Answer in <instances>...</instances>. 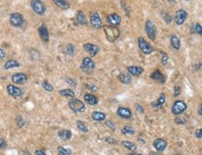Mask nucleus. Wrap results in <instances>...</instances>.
Segmentation results:
<instances>
[{
  "mask_svg": "<svg viewBox=\"0 0 202 155\" xmlns=\"http://www.w3.org/2000/svg\"><path fill=\"white\" fill-rule=\"evenodd\" d=\"M104 32L107 39L109 42H113L115 41L120 36V31L116 26H113V25H104L103 26Z\"/></svg>",
  "mask_w": 202,
  "mask_h": 155,
  "instance_id": "nucleus-1",
  "label": "nucleus"
},
{
  "mask_svg": "<svg viewBox=\"0 0 202 155\" xmlns=\"http://www.w3.org/2000/svg\"><path fill=\"white\" fill-rule=\"evenodd\" d=\"M69 106L74 112H83V111L85 110V106H84L83 102L74 97L71 100H69Z\"/></svg>",
  "mask_w": 202,
  "mask_h": 155,
  "instance_id": "nucleus-2",
  "label": "nucleus"
},
{
  "mask_svg": "<svg viewBox=\"0 0 202 155\" xmlns=\"http://www.w3.org/2000/svg\"><path fill=\"white\" fill-rule=\"evenodd\" d=\"M94 68H95V63L90 57H85L82 60V63L81 65V71L85 73H90L91 71L94 70Z\"/></svg>",
  "mask_w": 202,
  "mask_h": 155,
  "instance_id": "nucleus-3",
  "label": "nucleus"
},
{
  "mask_svg": "<svg viewBox=\"0 0 202 155\" xmlns=\"http://www.w3.org/2000/svg\"><path fill=\"white\" fill-rule=\"evenodd\" d=\"M145 31H146V34L148 38L151 39V40H155V37H156V29H155V24L153 23V22L148 20L145 23Z\"/></svg>",
  "mask_w": 202,
  "mask_h": 155,
  "instance_id": "nucleus-4",
  "label": "nucleus"
},
{
  "mask_svg": "<svg viewBox=\"0 0 202 155\" xmlns=\"http://www.w3.org/2000/svg\"><path fill=\"white\" fill-rule=\"evenodd\" d=\"M187 15H188L187 14V11H185V10H179V11H177L176 13L174 14V17H173L174 22L177 24H178V25H181V24H182L185 22V20H186Z\"/></svg>",
  "mask_w": 202,
  "mask_h": 155,
  "instance_id": "nucleus-5",
  "label": "nucleus"
},
{
  "mask_svg": "<svg viewBox=\"0 0 202 155\" xmlns=\"http://www.w3.org/2000/svg\"><path fill=\"white\" fill-rule=\"evenodd\" d=\"M138 43H139V47L140 50L142 51L143 53L150 54V53H153V50H153V47H152L143 38H139Z\"/></svg>",
  "mask_w": 202,
  "mask_h": 155,
  "instance_id": "nucleus-6",
  "label": "nucleus"
},
{
  "mask_svg": "<svg viewBox=\"0 0 202 155\" xmlns=\"http://www.w3.org/2000/svg\"><path fill=\"white\" fill-rule=\"evenodd\" d=\"M31 7L33 8V11L39 15L44 14V12L46 11V8H45L44 4L42 3L40 0H32Z\"/></svg>",
  "mask_w": 202,
  "mask_h": 155,
  "instance_id": "nucleus-7",
  "label": "nucleus"
},
{
  "mask_svg": "<svg viewBox=\"0 0 202 155\" xmlns=\"http://www.w3.org/2000/svg\"><path fill=\"white\" fill-rule=\"evenodd\" d=\"M187 106L183 101H176L172 106V113L174 115H180L185 111Z\"/></svg>",
  "mask_w": 202,
  "mask_h": 155,
  "instance_id": "nucleus-8",
  "label": "nucleus"
},
{
  "mask_svg": "<svg viewBox=\"0 0 202 155\" xmlns=\"http://www.w3.org/2000/svg\"><path fill=\"white\" fill-rule=\"evenodd\" d=\"M90 23L92 24V26L94 27V28H96V29H99V28H101V27L103 26L102 21H101L100 16H99V14L97 12H94V13L91 15V17H90Z\"/></svg>",
  "mask_w": 202,
  "mask_h": 155,
  "instance_id": "nucleus-9",
  "label": "nucleus"
},
{
  "mask_svg": "<svg viewBox=\"0 0 202 155\" xmlns=\"http://www.w3.org/2000/svg\"><path fill=\"white\" fill-rule=\"evenodd\" d=\"M10 22L13 26L19 27L23 23V18L20 13H12L10 17Z\"/></svg>",
  "mask_w": 202,
  "mask_h": 155,
  "instance_id": "nucleus-10",
  "label": "nucleus"
},
{
  "mask_svg": "<svg viewBox=\"0 0 202 155\" xmlns=\"http://www.w3.org/2000/svg\"><path fill=\"white\" fill-rule=\"evenodd\" d=\"M7 91H8V94L11 96H13V97H21L23 96V91L20 88L16 87V86L11 85V84L8 85Z\"/></svg>",
  "mask_w": 202,
  "mask_h": 155,
  "instance_id": "nucleus-11",
  "label": "nucleus"
},
{
  "mask_svg": "<svg viewBox=\"0 0 202 155\" xmlns=\"http://www.w3.org/2000/svg\"><path fill=\"white\" fill-rule=\"evenodd\" d=\"M11 80L16 84H24L27 81V77L26 75L23 73H16L12 76Z\"/></svg>",
  "mask_w": 202,
  "mask_h": 155,
  "instance_id": "nucleus-12",
  "label": "nucleus"
},
{
  "mask_svg": "<svg viewBox=\"0 0 202 155\" xmlns=\"http://www.w3.org/2000/svg\"><path fill=\"white\" fill-rule=\"evenodd\" d=\"M83 48L91 56H96L99 50V48L96 45L91 44V43H86V44H84Z\"/></svg>",
  "mask_w": 202,
  "mask_h": 155,
  "instance_id": "nucleus-13",
  "label": "nucleus"
},
{
  "mask_svg": "<svg viewBox=\"0 0 202 155\" xmlns=\"http://www.w3.org/2000/svg\"><path fill=\"white\" fill-rule=\"evenodd\" d=\"M108 22L111 25H113V26H117L121 23V17L116 14V13H112L109 14L108 16Z\"/></svg>",
  "mask_w": 202,
  "mask_h": 155,
  "instance_id": "nucleus-14",
  "label": "nucleus"
},
{
  "mask_svg": "<svg viewBox=\"0 0 202 155\" xmlns=\"http://www.w3.org/2000/svg\"><path fill=\"white\" fill-rule=\"evenodd\" d=\"M154 145V148L157 150V151H163L165 150V149L167 148V142L164 140V139H161V138H158V139H155L153 143Z\"/></svg>",
  "mask_w": 202,
  "mask_h": 155,
  "instance_id": "nucleus-15",
  "label": "nucleus"
},
{
  "mask_svg": "<svg viewBox=\"0 0 202 155\" xmlns=\"http://www.w3.org/2000/svg\"><path fill=\"white\" fill-rule=\"evenodd\" d=\"M117 114L118 116H120L121 118H124V119H129L131 118V111L130 109H128L127 108H119L117 110Z\"/></svg>",
  "mask_w": 202,
  "mask_h": 155,
  "instance_id": "nucleus-16",
  "label": "nucleus"
},
{
  "mask_svg": "<svg viewBox=\"0 0 202 155\" xmlns=\"http://www.w3.org/2000/svg\"><path fill=\"white\" fill-rule=\"evenodd\" d=\"M151 79L154 80L155 81H158L160 83H164L166 81V78L165 76L160 72L159 70H155L153 74L151 75Z\"/></svg>",
  "mask_w": 202,
  "mask_h": 155,
  "instance_id": "nucleus-17",
  "label": "nucleus"
},
{
  "mask_svg": "<svg viewBox=\"0 0 202 155\" xmlns=\"http://www.w3.org/2000/svg\"><path fill=\"white\" fill-rule=\"evenodd\" d=\"M84 100H85L89 105L91 106H94V105H96L98 103V99L96 96H95L94 94H91V93H86L85 96H84Z\"/></svg>",
  "mask_w": 202,
  "mask_h": 155,
  "instance_id": "nucleus-18",
  "label": "nucleus"
},
{
  "mask_svg": "<svg viewBox=\"0 0 202 155\" xmlns=\"http://www.w3.org/2000/svg\"><path fill=\"white\" fill-rule=\"evenodd\" d=\"M58 135L62 140H69L71 138V132L69 130H65V129H62L58 132Z\"/></svg>",
  "mask_w": 202,
  "mask_h": 155,
  "instance_id": "nucleus-19",
  "label": "nucleus"
},
{
  "mask_svg": "<svg viewBox=\"0 0 202 155\" xmlns=\"http://www.w3.org/2000/svg\"><path fill=\"white\" fill-rule=\"evenodd\" d=\"M118 79H119V81L122 83H124V84H129L132 81L131 76L128 75V74H126V73H121L119 75V77H118Z\"/></svg>",
  "mask_w": 202,
  "mask_h": 155,
  "instance_id": "nucleus-20",
  "label": "nucleus"
},
{
  "mask_svg": "<svg viewBox=\"0 0 202 155\" xmlns=\"http://www.w3.org/2000/svg\"><path fill=\"white\" fill-rule=\"evenodd\" d=\"M127 71L133 76H139L143 72V69L139 66H128Z\"/></svg>",
  "mask_w": 202,
  "mask_h": 155,
  "instance_id": "nucleus-21",
  "label": "nucleus"
},
{
  "mask_svg": "<svg viewBox=\"0 0 202 155\" xmlns=\"http://www.w3.org/2000/svg\"><path fill=\"white\" fill-rule=\"evenodd\" d=\"M38 32H39V35H40L41 38L47 42L49 40V32H48L47 27L45 26V25H42L41 27H39Z\"/></svg>",
  "mask_w": 202,
  "mask_h": 155,
  "instance_id": "nucleus-22",
  "label": "nucleus"
},
{
  "mask_svg": "<svg viewBox=\"0 0 202 155\" xmlns=\"http://www.w3.org/2000/svg\"><path fill=\"white\" fill-rule=\"evenodd\" d=\"M191 32L194 34H198V35L202 36V25H200L197 23H195L191 25Z\"/></svg>",
  "mask_w": 202,
  "mask_h": 155,
  "instance_id": "nucleus-23",
  "label": "nucleus"
},
{
  "mask_svg": "<svg viewBox=\"0 0 202 155\" xmlns=\"http://www.w3.org/2000/svg\"><path fill=\"white\" fill-rule=\"evenodd\" d=\"M54 3L62 10H67L69 8V4L66 0H54Z\"/></svg>",
  "mask_w": 202,
  "mask_h": 155,
  "instance_id": "nucleus-24",
  "label": "nucleus"
},
{
  "mask_svg": "<svg viewBox=\"0 0 202 155\" xmlns=\"http://www.w3.org/2000/svg\"><path fill=\"white\" fill-rule=\"evenodd\" d=\"M106 118V115L102 112H99V111H95V112L92 113V119L97 120V122H101V120H104Z\"/></svg>",
  "mask_w": 202,
  "mask_h": 155,
  "instance_id": "nucleus-25",
  "label": "nucleus"
},
{
  "mask_svg": "<svg viewBox=\"0 0 202 155\" xmlns=\"http://www.w3.org/2000/svg\"><path fill=\"white\" fill-rule=\"evenodd\" d=\"M170 43H171V46L175 50H179L181 48V41L176 36H171L170 37Z\"/></svg>",
  "mask_w": 202,
  "mask_h": 155,
  "instance_id": "nucleus-26",
  "label": "nucleus"
},
{
  "mask_svg": "<svg viewBox=\"0 0 202 155\" xmlns=\"http://www.w3.org/2000/svg\"><path fill=\"white\" fill-rule=\"evenodd\" d=\"M20 66V64L16 61V60H8V61L6 62L4 67L5 69H11V68H13V67H18Z\"/></svg>",
  "mask_w": 202,
  "mask_h": 155,
  "instance_id": "nucleus-27",
  "label": "nucleus"
},
{
  "mask_svg": "<svg viewBox=\"0 0 202 155\" xmlns=\"http://www.w3.org/2000/svg\"><path fill=\"white\" fill-rule=\"evenodd\" d=\"M165 100H166L165 93H162L161 94H160V97L157 99V101H156L155 103H153V106H154L155 108H161V107L164 105Z\"/></svg>",
  "mask_w": 202,
  "mask_h": 155,
  "instance_id": "nucleus-28",
  "label": "nucleus"
},
{
  "mask_svg": "<svg viewBox=\"0 0 202 155\" xmlns=\"http://www.w3.org/2000/svg\"><path fill=\"white\" fill-rule=\"evenodd\" d=\"M59 93H60V96H66V97H74V96H75V93L72 90H69V89L61 90L60 92H59Z\"/></svg>",
  "mask_w": 202,
  "mask_h": 155,
  "instance_id": "nucleus-29",
  "label": "nucleus"
},
{
  "mask_svg": "<svg viewBox=\"0 0 202 155\" xmlns=\"http://www.w3.org/2000/svg\"><path fill=\"white\" fill-rule=\"evenodd\" d=\"M122 144H123L124 147H125L126 149H128L132 151H136V150H137L136 145H135L134 143H132V142H130V141H123Z\"/></svg>",
  "mask_w": 202,
  "mask_h": 155,
  "instance_id": "nucleus-30",
  "label": "nucleus"
},
{
  "mask_svg": "<svg viewBox=\"0 0 202 155\" xmlns=\"http://www.w3.org/2000/svg\"><path fill=\"white\" fill-rule=\"evenodd\" d=\"M77 20H78V22H79L81 24H82V25H86V24H87L86 18H85V16H84V14H83L82 11H79V12H78V14H77Z\"/></svg>",
  "mask_w": 202,
  "mask_h": 155,
  "instance_id": "nucleus-31",
  "label": "nucleus"
},
{
  "mask_svg": "<svg viewBox=\"0 0 202 155\" xmlns=\"http://www.w3.org/2000/svg\"><path fill=\"white\" fill-rule=\"evenodd\" d=\"M122 133L124 135H133L135 133L134 128L129 126V125H125L123 129H122Z\"/></svg>",
  "mask_w": 202,
  "mask_h": 155,
  "instance_id": "nucleus-32",
  "label": "nucleus"
},
{
  "mask_svg": "<svg viewBox=\"0 0 202 155\" xmlns=\"http://www.w3.org/2000/svg\"><path fill=\"white\" fill-rule=\"evenodd\" d=\"M77 127H78L79 130H81V132H84V133L88 132V127L86 126V124L83 123L82 122H80V120L77 122Z\"/></svg>",
  "mask_w": 202,
  "mask_h": 155,
  "instance_id": "nucleus-33",
  "label": "nucleus"
},
{
  "mask_svg": "<svg viewBox=\"0 0 202 155\" xmlns=\"http://www.w3.org/2000/svg\"><path fill=\"white\" fill-rule=\"evenodd\" d=\"M42 87H43L47 92H53L54 91V87L48 81H43V82H42Z\"/></svg>",
  "mask_w": 202,
  "mask_h": 155,
  "instance_id": "nucleus-34",
  "label": "nucleus"
},
{
  "mask_svg": "<svg viewBox=\"0 0 202 155\" xmlns=\"http://www.w3.org/2000/svg\"><path fill=\"white\" fill-rule=\"evenodd\" d=\"M66 53L69 55H74L75 53V48L72 44H69L66 46Z\"/></svg>",
  "mask_w": 202,
  "mask_h": 155,
  "instance_id": "nucleus-35",
  "label": "nucleus"
},
{
  "mask_svg": "<svg viewBox=\"0 0 202 155\" xmlns=\"http://www.w3.org/2000/svg\"><path fill=\"white\" fill-rule=\"evenodd\" d=\"M16 122H17V124H18L19 127H23V126L24 125V120H23V118L20 117V116H19V117H17Z\"/></svg>",
  "mask_w": 202,
  "mask_h": 155,
  "instance_id": "nucleus-36",
  "label": "nucleus"
},
{
  "mask_svg": "<svg viewBox=\"0 0 202 155\" xmlns=\"http://www.w3.org/2000/svg\"><path fill=\"white\" fill-rule=\"evenodd\" d=\"M66 83L69 84V85H70V86H75L77 85V83H76V81H74V80H72V79H70V78H69V79H66Z\"/></svg>",
  "mask_w": 202,
  "mask_h": 155,
  "instance_id": "nucleus-37",
  "label": "nucleus"
},
{
  "mask_svg": "<svg viewBox=\"0 0 202 155\" xmlns=\"http://www.w3.org/2000/svg\"><path fill=\"white\" fill-rule=\"evenodd\" d=\"M162 53V64L163 65H166L167 62V60H168V56L165 53Z\"/></svg>",
  "mask_w": 202,
  "mask_h": 155,
  "instance_id": "nucleus-38",
  "label": "nucleus"
},
{
  "mask_svg": "<svg viewBox=\"0 0 202 155\" xmlns=\"http://www.w3.org/2000/svg\"><path fill=\"white\" fill-rule=\"evenodd\" d=\"M58 152H63V153L67 154V155H69V154H70V150H66V149L63 148V147H59V148H58Z\"/></svg>",
  "mask_w": 202,
  "mask_h": 155,
  "instance_id": "nucleus-39",
  "label": "nucleus"
},
{
  "mask_svg": "<svg viewBox=\"0 0 202 155\" xmlns=\"http://www.w3.org/2000/svg\"><path fill=\"white\" fill-rule=\"evenodd\" d=\"M106 124H107L108 127L111 128L112 130H115V124L112 122H111V120H108V122H106Z\"/></svg>",
  "mask_w": 202,
  "mask_h": 155,
  "instance_id": "nucleus-40",
  "label": "nucleus"
},
{
  "mask_svg": "<svg viewBox=\"0 0 202 155\" xmlns=\"http://www.w3.org/2000/svg\"><path fill=\"white\" fill-rule=\"evenodd\" d=\"M195 135H196V137H197V138H202V128L197 129L195 133Z\"/></svg>",
  "mask_w": 202,
  "mask_h": 155,
  "instance_id": "nucleus-41",
  "label": "nucleus"
},
{
  "mask_svg": "<svg viewBox=\"0 0 202 155\" xmlns=\"http://www.w3.org/2000/svg\"><path fill=\"white\" fill-rule=\"evenodd\" d=\"M180 93H181L180 87H179V86H175V88H174V96H178L179 94H180Z\"/></svg>",
  "mask_w": 202,
  "mask_h": 155,
  "instance_id": "nucleus-42",
  "label": "nucleus"
},
{
  "mask_svg": "<svg viewBox=\"0 0 202 155\" xmlns=\"http://www.w3.org/2000/svg\"><path fill=\"white\" fill-rule=\"evenodd\" d=\"M6 146H7L6 141H5L3 138H0V149H4V148H6Z\"/></svg>",
  "mask_w": 202,
  "mask_h": 155,
  "instance_id": "nucleus-43",
  "label": "nucleus"
},
{
  "mask_svg": "<svg viewBox=\"0 0 202 155\" xmlns=\"http://www.w3.org/2000/svg\"><path fill=\"white\" fill-rule=\"evenodd\" d=\"M5 57V51L0 48V60H2Z\"/></svg>",
  "mask_w": 202,
  "mask_h": 155,
  "instance_id": "nucleus-44",
  "label": "nucleus"
},
{
  "mask_svg": "<svg viewBox=\"0 0 202 155\" xmlns=\"http://www.w3.org/2000/svg\"><path fill=\"white\" fill-rule=\"evenodd\" d=\"M198 114H199L200 116H202V103H201L200 106H199V108H198Z\"/></svg>",
  "mask_w": 202,
  "mask_h": 155,
  "instance_id": "nucleus-45",
  "label": "nucleus"
},
{
  "mask_svg": "<svg viewBox=\"0 0 202 155\" xmlns=\"http://www.w3.org/2000/svg\"><path fill=\"white\" fill-rule=\"evenodd\" d=\"M36 154H37V155H46L42 150H37V151H36Z\"/></svg>",
  "mask_w": 202,
  "mask_h": 155,
  "instance_id": "nucleus-46",
  "label": "nucleus"
},
{
  "mask_svg": "<svg viewBox=\"0 0 202 155\" xmlns=\"http://www.w3.org/2000/svg\"><path fill=\"white\" fill-rule=\"evenodd\" d=\"M149 155H163V154L160 152H151Z\"/></svg>",
  "mask_w": 202,
  "mask_h": 155,
  "instance_id": "nucleus-47",
  "label": "nucleus"
},
{
  "mask_svg": "<svg viewBox=\"0 0 202 155\" xmlns=\"http://www.w3.org/2000/svg\"><path fill=\"white\" fill-rule=\"evenodd\" d=\"M129 155H141V154H139V153H136V152H133V153H131V154H129Z\"/></svg>",
  "mask_w": 202,
  "mask_h": 155,
  "instance_id": "nucleus-48",
  "label": "nucleus"
},
{
  "mask_svg": "<svg viewBox=\"0 0 202 155\" xmlns=\"http://www.w3.org/2000/svg\"><path fill=\"white\" fill-rule=\"evenodd\" d=\"M57 155H67V154H66V153H63V152H58V154Z\"/></svg>",
  "mask_w": 202,
  "mask_h": 155,
  "instance_id": "nucleus-49",
  "label": "nucleus"
},
{
  "mask_svg": "<svg viewBox=\"0 0 202 155\" xmlns=\"http://www.w3.org/2000/svg\"><path fill=\"white\" fill-rule=\"evenodd\" d=\"M164 1H168V2H173L174 0H164Z\"/></svg>",
  "mask_w": 202,
  "mask_h": 155,
  "instance_id": "nucleus-50",
  "label": "nucleus"
},
{
  "mask_svg": "<svg viewBox=\"0 0 202 155\" xmlns=\"http://www.w3.org/2000/svg\"><path fill=\"white\" fill-rule=\"evenodd\" d=\"M185 1H189V0H185Z\"/></svg>",
  "mask_w": 202,
  "mask_h": 155,
  "instance_id": "nucleus-51",
  "label": "nucleus"
}]
</instances>
